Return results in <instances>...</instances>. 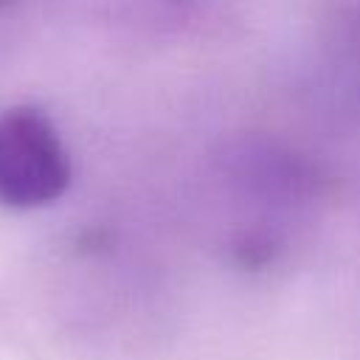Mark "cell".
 <instances>
[{"label": "cell", "instance_id": "cell-2", "mask_svg": "<svg viewBox=\"0 0 360 360\" xmlns=\"http://www.w3.org/2000/svg\"><path fill=\"white\" fill-rule=\"evenodd\" d=\"M8 3H11V0H0V8H6V6H8Z\"/></svg>", "mask_w": 360, "mask_h": 360}, {"label": "cell", "instance_id": "cell-1", "mask_svg": "<svg viewBox=\"0 0 360 360\" xmlns=\"http://www.w3.org/2000/svg\"><path fill=\"white\" fill-rule=\"evenodd\" d=\"M70 186V158L37 107L0 112V202L8 208H39L59 200Z\"/></svg>", "mask_w": 360, "mask_h": 360}]
</instances>
